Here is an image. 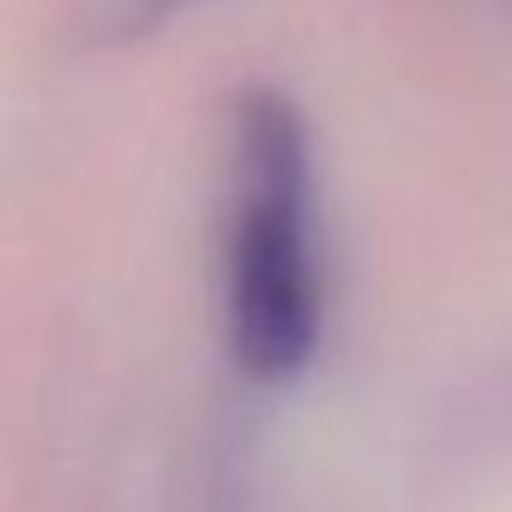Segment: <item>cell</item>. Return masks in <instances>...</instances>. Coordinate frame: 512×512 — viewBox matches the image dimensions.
Masks as SVG:
<instances>
[{
	"label": "cell",
	"mask_w": 512,
	"mask_h": 512,
	"mask_svg": "<svg viewBox=\"0 0 512 512\" xmlns=\"http://www.w3.org/2000/svg\"><path fill=\"white\" fill-rule=\"evenodd\" d=\"M223 332L247 380H296L320 344V199L302 109L253 85L229 109Z\"/></svg>",
	"instance_id": "1"
},
{
	"label": "cell",
	"mask_w": 512,
	"mask_h": 512,
	"mask_svg": "<svg viewBox=\"0 0 512 512\" xmlns=\"http://www.w3.org/2000/svg\"><path fill=\"white\" fill-rule=\"evenodd\" d=\"M199 0H67V37L73 49H133L175 25Z\"/></svg>",
	"instance_id": "2"
}]
</instances>
